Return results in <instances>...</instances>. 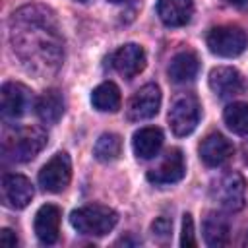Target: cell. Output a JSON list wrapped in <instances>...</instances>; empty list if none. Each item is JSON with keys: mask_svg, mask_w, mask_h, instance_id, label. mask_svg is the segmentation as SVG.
Segmentation results:
<instances>
[{"mask_svg": "<svg viewBox=\"0 0 248 248\" xmlns=\"http://www.w3.org/2000/svg\"><path fill=\"white\" fill-rule=\"evenodd\" d=\"M2 198L12 209H23L33 200V184L21 174H4L2 178Z\"/></svg>", "mask_w": 248, "mask_h": 248, "instance_id": "obj_11", "label": "cell"}, {"mask_svg": "<svg viewBox=\"0 0 248 248\" xmlns=\"http://www.w3.org/2000/svg\"><path fill=\"white\" fill-rule=\"evenodd\" d=\"M78 2H89V0H78Z\"/></svg>", "mask_w": 248, "mask_h": 248, "instance_id": "obj_30", "label": "cell"}, {"mask_svg": "<svg viewBox=\"0 0 248 248\" xmlns=\"http://www.w3.org/2000/svg\"><path fill=\"white\" fill-rule=\"evenodd\" d=\"M184 172H186V165H184L182 151L170 149V151H167V155L159 163V167H155L147 172V180L157 184V186H169V184L182 180Z\"/></svg>", "mask_w": 248, "mask_h": 248, "instance_id": "obj_10", "label": "cell"}, {"mask_svg": "<svg viewBox=\"0 0 248 248\" xmlns=\"http://www.w3.org/2000/svg\"><path fill=\"white\" fill-rule=\"evenodd\" d=\"M120 151H122V140H120V136H116L112 132L99 136V140L95 141V147H93L95 157L103 163H110V161L118 159Z\"/></svg>", "mask_w": 248, "mask_h": 248, "instance_id": "obj_23", "label": "cell"}, {"mask_svg": "<svg viewBox=\"0 0 248 248\" xmlns=\"http://www.w3.org/2000/svg\"><path fill=\"white\" fill-rule=\"evenodd\" d=\"M35 110H37V116L45 124H56L64 114V99L60 95V91H56V89L45 91L39 97Z\"/></svg>", "mask_w": 248, "mask_h": 248, "instance_id": "obj_20", "label": "cell"}, {"mask_svg": "<svg viewBox=\"0 0 248 248\" xmlns=\"http://www.w3.org/2000/svg\"><path fill=\"white\" fill-rule=\"evenodd\" d=\"M35 234L43 244H54L60 232V209L52 203H45L35 213Z\"/></svg>", "mask_w": 248, "mask_h": 248, "instance_id": "obj_15", "label": "cell"}, {"mask_svg": "<svg viewBox=\"0 0 248 248\" xmlns=\"http://www.w3.org/2000/svg\"><path fill=\"white\" fill-rule=\"evenodd\" d=\"M180 244L184 248H194L196 246V232H194V221L190 213H184L182 217V234H180Z\"/></svg>", "mask_w": 248, "mask_h": 248, "instance_id": "obj_24", "label": "cell"}, {"mask_svg": "<svg viewBox=\"0 0 248 248\" xmlns=\"http://www.w3.org/2000/svg\"><path fill=\"white\" fill-rule=\"evenodd\" d=\"M244 178L238 172H227L211 186V196L221 207L238 211L244 205Z\"/></svg>", "mask_w": 248, "mask_h": 248, "instance_id": "obj_7", "label": "cell"}, {"mask_svg": "<svg viewBox=\"0 0 248 248\" xmlns=\"http://www.w3.org/2000/svg\"><path fill=\"white\" fill-rule=\"evenodd\" d=\"M209 50L223 58H234L248 46V35L238 25H219L207 33L205 39Z\"/></svg>", "mask_w": 248, "mask_h": 248, "instance_id": "obj_4", "label": "cell"}, {"mask_svg": "<svg viewBox=\"0 0 248 248\" xmlns=\"http://www.w3.org/2000/svg\"><path fill=\"white\" fill-rule=\"evenodd\" d=\"M159 107H161V89L155 83H147L132 95L128 103V118L134 122L153 118L159 112Z\"/></svg>", "mask_w": 248, "mask_h": 248, "instance_id": "obj_8", "label": "cell"}, {"mask_svg": "<svg viewBox=\"0 0 248 248\" xmlns=\"http://www.w3.org/2000/svg\"><path fill=\"white\" fill-rule=\"evenodd\" d=\"M46 145V134L41 128H19L4 134L2 153L6 159L16 163H27L37 157V153Z\"/></svg>", "mask_w": 248, "mask_h": 248, "instance_id": "obj_2", "label": "cell"}, {"mask_svg": "<svg viewBox=\"0 0 248 248\" xmlns=\"http://www.w3.org/2000/svg\"><path fill=\"white\" fill-rule=\"evenodd\" d=\"M209 87L217 97L227 99L244 91V79L238 70L229 66H219V68H213L209 74Z\"/></svg>", "mask_w": 248, "mask_h": 248, "instance_id": "obj_12", "label": "cell"}, {"mask_svg": "<svg viewBox=\"0 0 248 248\" xmlns=\"http://www.w3.org/2000/svg\"><path fill=\"white\" fill-rule=\"evenodd\" d=\"M91 103L101 112H116L120 108V89L112 81H105L97 85L91 93Z\"/></svg>", "mask_w": 248, "mask_h": 248, "instance_id": "obj_21", "label": "cell"}, {"mask_svg": "<svg viewBox=\"0 0 248 248\" xmlns=\"http://www.w3.org/2000/svg\"><path fill=\"white\" fill-rule=\"evenodd\" d=\"M0 242H2V246H6V248H14V246L17 244V236H16V232H12L10 229H2V232H0Z\"/></svg>", "mask_w": 248, "mask_h": 248, "instance_id": "obj_26", "label": "cell"}, {"mask_svg": "<svg viewBox=\"0 0 248 248\" xmlns=\"http://www.w3.org/2000/svg\"><path fill=\"white\" fill-rule=\"evenodd\" d=\"M200 122V103L194 95L184 93L176 97L169 110V124L174 136H188Z\"/></svg>", "mask_w": 248, "mask_h": 248, "instance_id": "obj_5", "label": "cell"}, {"mask_svg": "<svg viewBox=\"0 0 248 248\" xmlns=\"http://www.w3.org/2000/svg\"><path fill=\"white\" fill-rule=\"evenodd\" d=\"M157 14L165 25L182 27L192 19L194 4H192V0H159Z\"/></svg>", "mask_w": 248, "mask_h": 248, "instance_id": "obj_16", "label": "cell"}, {"mask_svg": "<svg viewBox=\"0 0 248 248\" xmlns=\"http://www.w3.org/2000/svg\"><path fill=\"white\" fill-rule=\"evenodd\" d=\"M70 180H72V161L64 151L52 155L46 161V165L39 170V186L52 194L66 190Z\"/></svg>", "mask_w": 248, "mask_h": 248, "instance_id": "obj_6", "label": "cell"}, {"mask_svg": "<svg viewBox=\"0 0 248 248\" xmlns=\"http://www.w3.org/2000/svg\"><path fill=\"white\" fill-rule=\"evenodd\" d=\"M70 223H72V227H74L79 234H87V236H105V234L110 232V231L114 229V225L118 223V215H116L114 209H110V207H107V205L91 203V205H83V207L72 211Z\"/></svg>", "mask_w": 248, "mask_h": 248, "instance_id": "obj_3", "label": "cell"}, {"mask_svg": "<svg viewBox=\"0 0 248 248\" xmlns=\"http://www.w3.org/2000/svg\"><path fill=\"white\" fill-rule=\"evenodd\" d=\"M244 163L248 165V143L244 145Z\"/></svg>", "mask_w": 248, "mask_h": 248, "instance_id": "obj_28", "label": "cell"}, {"mask_svg": "<svg viewBox=\"0 0 248 248\" xmlns=\"http://www.w3.org/2000/svg\"><path fill=\"white\" fill-rule=\"evenodd\" d=\"M112 64L120 76H124L126 79H132L145 68V50L140 45L128 43L114 52Z\"/></svg>", "mask_w": 248, "mask_h": 248, "instance_id": "obj_13", "label": "cell"}, {"mask_svg": "<svg viewBox=\"0 0 248 248\" xmlns=\"http://www.w3.org/2000/svg\"><path fill=\"white\" fill-rule=\"evenodd\" d=\"M229 221L221 213H207L203 219V240L207 246L217 248L229 244Z\"/></svg>", "mask_w": 248, "mask_h": 248, "instance_id": "obj_19", "label": "cell"}, {"mask_svg": "<svg viewBox=\"0 0 248 248\" xmlns=\"http://www.w3.org/2000/svg\"><path fill=\"white\" fill-rule=\"evenodd\" d=\"M14 52L29 64L56 66L60 62V39L41 8H21L12 17Z\"/></svg>", "mask_w": 248, "mask_h": 248, "instance_id": "obj_1", "label": "cell"}, {"mask_svg": "<svg viewBox=\"0 0 248 248\" xmlns=\"http://www.w3.org/2000/svg\"><path fill=\"white\" fill-rule=\"evenodd\" d=\"M0 101H2V114L6 118H19L31 107L33 97L23 83L6 81L0 91Z\"/></svg>", "mask_w": 248, "mask_h": 248, "instance_id": "obj_9", "label": "cell"}, {"mask_svg": "<svg viewBox=\"0 0 248 248\" xmlns=\"http://www.w3.org/2000/svg\"><path fill=\"white\" fill-rule=\"evenodd\" d=\"M170 229H172V223H170V219H167V217H157V219L153 221V225H151L153 234L163 236V238L170 234Z\"/></svg>", "mask_w": 248, "mask_h": 248, "instance_id": "obj_25", "label": "cell"}, {"mask_svg": "<svg viewBox=\"0 0 248 248\" xmlns=\"http://www.w3.org/2000/svg\"><path fill=\"white\" fill-rule=\"evenodd\" d=\"M108 2H112V4H118V2H124V0H108Z\"/></svg>", "mask_w": 248, "mask_h": 248, "instance_id": "obj_29", "label": "cell"}, {"mask_svg": "<svg viewBox=\"0 0 248 248\" xmlns=\"http://www.w3.org/2000/svg\"><path fill=\"white\" fill-rule=\"evenodd\" d=\"M223 2H227V4H231V6H236V8L248 6V0H223Z\"/></svg>", "mask_w": 248, "mask_h": 248, "instance_id": "obj_27", "label": "cell"}, {"mask_svg": "<svg viewBox=\"0 0 248 248\" xmlns=\"http://www.w3.org/2000/svg\"><path fill=\"white\" fill-rule=\"evenodd\" d=\"M223 120L238 136H248V103H231L225 112Z\"/></svg>", "mask_w": 248, "mask_h": 248, "instance_id": "obj_22", "label": "cell"}, {"mask_svg": "<svg viewBox=\"0 0 248 248\" xmlns=\"http://www.w3.org/2000/svg\"><path fill=\"white\" fill-rule=\"evenodd\" d=\"M198 70H200V60H198L196 52L182 50L172 56V60L169 64V78L174 83H186L198 76Z\"/></svg>", "mask_w": 248, "mask_h": 248, "instance_id": "obj_18", "label": "cell"}, {"mask_svg": "<svg viewBox=\"0 0 248 248\" xmlns=\"http://www.w3.org/2000/svg\"><path fill=\"white\" fill-rule=\"evenodd\" d=\"M232 143L223 134H209L200 143V159L207 167H219L232 157Z\"/></svg>", "mask_w": 248, "mask_h": 248, "instance_id": "obj_14", "label": "cell"}, {"mask_svg": "<svg viewBox=\"0 0 248 248\" xmlns=\"http://www.w3.org/2000/svg\"><path fill=\"white\" fill-rule=\"evenodd\" d=\"M163 145V132L155 126L140 128L132 138V149L138 159H151L159 153Z\"/></svg>", "mask_w": 248, "mask_h": 248, "instance_id": "obj_17", "label": "cell"}]
</instances>
